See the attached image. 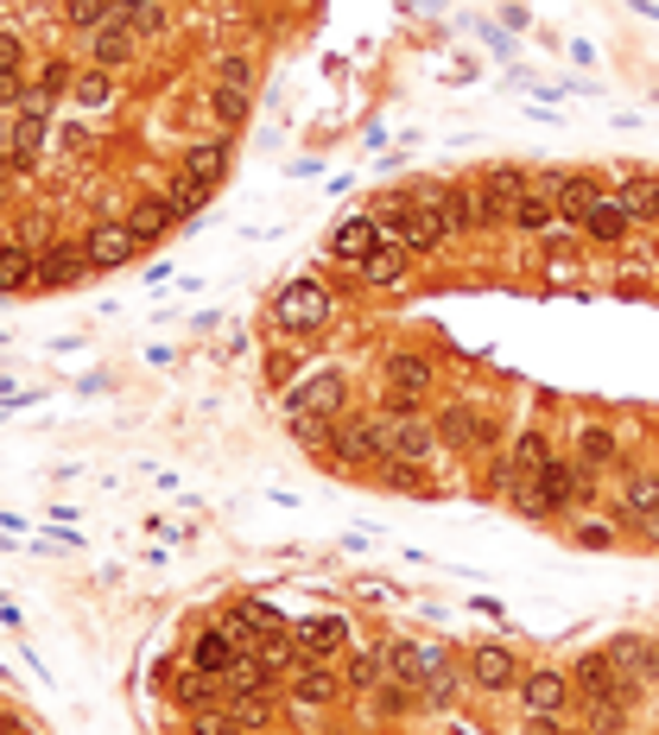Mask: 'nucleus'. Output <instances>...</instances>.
I'll return each mask as SVG.
<instances>
[{
    "instance_id": "obj_1",
    "label": "nucleus",
    "mask_w": 659,
    "mask_h": 735,
    "mask_svg": "<svg viewBox=\"0 0 659 735\" xmlns=\"http://www.w3.org/2000/svg\"><path fill=\"white\" fill-rule=\"evenodd\" d=\"M330 457H343V463H381V457H394V419H381V412H349V419H336Z\"/></svg>"
},
{
    "instance_id": "obj_2",
    "label": "nucleus",
    "mask_w": 659,
    "mask_h": 735,
    "mask_svg": "<svg viewBox=\"0 0 659 735\" xmlns=\"http://www.w3.org/2000/svg\"><path fill=\"white\" fill-rule=\"evenodd\" d=\"M526 190H533V178H526L520 165H495V172L482 178V190H476V228H501V222H513V210H520Z\"/></svg>"
},
{
    "instance_id": "obj_3",
    "label": "nucleus",
    "mask_w": 659,
    "mask_h": 735,
    "mask_svg": "<svg viewBox=\"0 0 659 735\" xmlns=\"http://www.w3.org/2000/svg\"><path fill=\"white\" fill-rule=\"evenodd\" d=\"M425 394H432V362L425 356H394L387 362V406L406 419V412L425 406Z\"/></svg>"
},
{
    "instance_id": "obj_4",
    "label": "nucleus",
    "mask_w": 659,
    "mask_h": 735,
    "mask_svg": "<svg viewBox=\"0 0 659 735\" xmlns=\"http://www.w3.org/2000/svg\"><path fill=\"white\" fill-rule=\"evenodd\" d=\"M533 190H546L551 203H558V222H571V228H584V216L602 203V184L577 178V172H564V178H539Z\"/></svg>"
},
{
    "instance_id": "obj_5",
    "label": "nucleus",
    "mask_w": 659,
    "mask_h": 735,
    "mask_svg": "<svg viewBox=\"0 0 659 735\" xmlns=\"http://www.w3.org/2000/svg\"><path fill=\"white\" fill-rule=\"evenodd\" d=\"M273 311H279V324H286V331H318V324L330 317V292L318 286V279H293V286L279 292V304H273Z\"/></svg>"
},
{
    "instance_id": "obj_6",
    "label": "nucleus",
    "mask_w": 659,
    "mask_h": 735,
    "mask_svg": "<svg viewBox=\"0 0 659 735\" xmlns=\"http://www.w3.org/2000/svg\"><path fill=\"white\" fill-rule=\"evenodd\" d=\"M83 254H89V266H127V260L140 254V235L127 222H96L89 241H83Z\"/></svg>"
},
{
    "instance_id": "obj_7",
    "label": "nucleus",
    "mask_w": 659,
    "mask_h": 735,
    "mask_svg": "<svg viewBox=\"0 0 659 735\" xmlns=\"http://www.w3.org/2000/svg\"><path fill=\"white\" fill-rule=\"evenodd\" d=\"M293 640L311 653V660H330V653L349 647V622H343V615H304V622L293 627Z\"/></svg>"
},
{
    "instance_id": "obj_8",
    "label": "nucleus",
    "mask_w": 659,
    "mask_h": 735,
    "mask_svg": "<svg viewBox=\"0 0 659 735\" xmlns=\"http://www.w3.org/2000/svg\"><path fill=\"white\" fill-rule=\"evenodd\" d=\"M539 488H546L551 514H558V508H571L577 495H589V470L584 463H558V457H551L546 470H539Z\"/></svg>"
},
{
    "instance_id": "obj_9",
    "label": "nucleus",
    "mask_w": 659,
    "mask_h": 735,
    "mask_svg": "<svg viewBox=\"0 0 659 735\" xmlns=\"http://www.w3.org/2000/svg\"><path fill=\"white\" fill-rule=\"evenodd\" d=\"M293 698L304 703V710H324V703L343 698V672H330V660H311V665L293 678Z\"/></svg>"
},
{
    "instance_id": "obj_10",
    "label": "nucleus",
    "mask_w": 659,
    "mask_h": 735,
    "mask_svg": "<svg viewBox=\"0 0 659 735\" xmlns=\"http://www.w3.org/2000/svg\"><path fill=\"white\" fill-rule=\"evenodd\" d=\"M432 444H438V419H419V412L394 419V457H400V463H425Z\"/></svg>"
},
{
    "instance_id": "obj_11",
    "label": "nucleus",
    "mask_w": 659,
    "mask_h": 735,
    "mask_svg": "<svg viewBox=\"0 0 659 735\" xmlns=\"http://www.w3.org/2000/svg\"><path fill=\"white\" fill-rule=\"evenodd\" d=\"M571 698V685L558 678V672H526L520 678V703H526V717H558Z\"/></svg>"
},
{
    "instance_id": "obj_12",
    "label": "nucleus",
    "mask_w": 659,
    "mask_h": 735,
    "mask_svg": "<svg viewBox=\"0 0 659 735\" xmlns=\"http://www.w3.org/2000/svg\"><path fill=\"white\" fill-rule=\"evenodd\" d=\"M438 438L457 444V450H476V444L495 438V425L482 412H470V406H450V412H438Z\"/></svg>"
},
{
    "instance_id": "obj_13",
    "label": "nucleus",
    "mask_w": 659,
    "mask_h": 735,
    "mask_svg": "<svg viewBox=\"0 0 659 735\" xmlns=\"http://www.w3.org/2000/svg\"><path fill=\"white\" fill-rule=\"evenodd\" d=\"M513 678H520V665H513L508 647H476V653H470V685H482V692H508Z\"/></svg>"
},
{
    "instance_id": "obj_14",
    "label": "nucleus",
    "mask_w": 659,
    "mask_h": 735,
    "mask_svg": "<svg viewBox=\"0 0 659 735\" xmlns=\"http://www.w3.org/2000/svg\"><path fill=\"white\" fill-rule=\"evenodd\" d=\"M425 197L438 203V216H444V228H450V235L476 228V190H463V184H432Z\"/></svg>"
},
{
    "instance_id": "obj_15",
    "label": "nucleus",
    "mask_w": 659,
    "mask_h": 735,
    "mask_svg": "<svg viewBox=\"0 0 659 735\" xmlns=\"http://www.w3.org/2000/svg\"><path fill=\"white\" fill-rule=\"evenodd\" d=\"M26 286H38V254L26 241H7V248H0V298L26 292Z\"/></svg>"
},
{
    "instance_id": "obj_16",
    "label": "nucleus",
    "mask_w": 659,
    "mask_h": 735,
    "mask_svg": "<svg viewBox=\"0 0 659 735\" xmlns=\"http://www.w3.org/2000/svg\"><path fill=\"white\" fill-rule=\"evenodd\" d=\"M381 248V222L374 216H356V222H343L336 235H330V254L336 260H368Z\"/></svg>"
},
{
    "instance_id": "obj_17",
    "label": "nucleus",
    "mask_w": 659,
    "mask_h": 735,
    "mask_svg": "<svg viewBox=\"0 0 659 735\" xmlns=\"http://www.w3.org/2000/svg\"><path fill=\"white\" fill-rule=\"evenodd\" d=\"M336 406H343V374L324 368L318 381H304L293 400H286V412H336Z\"/></svg>"
},
{
    "instance_id": "obj_18",
    "label": "nucleus",
    "mask_w": 659,
    "mask_h": 735,
    "mask_svg": "<svg viewBox=\"0 0 659 735\" xmlns=\"http://www.w3.org/2000/svg\"><path fill=\"white\" fill-rule=\"evenodd\" d=\"M178 172H190L197 184H210V190H216V184L228 178V140H203V147H190Z\"/></svg>"
},
{
    "instance_id": "obj_19",
    "label": "nucleus",
    "mask_w": 659,
    "mask_h": 735,
    "mask_svg": "<svg viewBox=\"0 0 659 735\" xmlns=\"http://www.w3.org/2000/svg\"><path fill=\"white\" fill-rule=\"evenodd\" d=\"M602 653L622 665L627 678H634V665H641V678H659V647H654V640H641V634H622V640H609Z\"/></svg>"
},
{
    "instance_id": "obj_20",
    "label": "nucleus",
    "mask_w": 659,
    "mask_h": 735,
    "mask_svg": "<svg viewBox=\"0 0 659 735\" xmlns=\"http://www.w3.org/2000/svg\"><path fill=\"white\" fill-rule=\"evenodd\" d=\"M89 273V254H76V248H45L38 254V286H76Z\"/></svg>"
},
{
    "instance_id": "obj_21",
    "label": "nucleus",
    "mask_w": 659,
    "mask_h": 735,
    "mask_svg": "<svg viewBox=\"0 0 659 735\" xmlns=\"http://www.w3.org/2000/svg\"><path fill=\"white\" fill-rule=\"evenodd\" d=\"M406 266H412V254H406L400 241H381V248L362 260V279H368V286H400Z\"/></svg>"
},
{
    "instance_id": "obj_22",
    "label": "nucleus",
    "mask_w": 659,
    "mask_h": 735,
    "mask_svg": "<svg viewBox=\"0 0 659 735\" xmlns=\"http://www.w3.org/2000/svg\"><path fill=\"white\" fill-rule=\"evenodd\" d=\"M235 665H241V647H235V640H228L222 627H210V634L197 640V672H210V678H228Z\"/></svg>"
},
{
    "instance_id": "obj_23",
    "label": "nucleus",
    "mask_w": 659,
    "mask_h": 735,
    "mask_svg": "<svg viewBox=\"0 0 659 735\" xmlns=\"http://www.w3.org/2000/svg\"><path fill=\"white\" fill-rule=\"evenodd\" d=\"M627 228H634V216L622 210V197H602V203L584 216V235H589V241H622Z\"/></svg>"
},
{
    "instance_id": "obj_24",
    "label": "nucleus",
    "mask_w": 659,
    "mask_h": 735,
    "mask_svg": "<svg viewBox=\"0 0 659 735\" xmlns=\"http://www.w3.org/2000/svg\"><path fill=\"white\" fill-rule=\"evenodd\" d=\"M127 58H134V26H121L109 13V26H96V64L114 71V64H127Z\"/></svg>"
},
{
    "instance_id": "obj_25",
    "label": "nucleus",
    "mask_w": 659,
    "mask_h": 735,
    "mask_svg": "<svg viewBox=\"0 0 659 735\" xmlns=\"http://www.w3.org/2000/svg\"><path fill=\"white\" fill-rule=\"evenodd\" d=\"M172 216H178V210H172L165 197H147V203H134V210H127V228H134L140 241H159V235L172 228Z\"/></svg>"
},
{
    "instance_id": "obj_26",
    "label": "nucleus",
    "mask_w": 659,
    "mask_h": 735,
    "mask_svg": "<svg viewBox=\"0 0 659 735\" xmlns=\"http://www.w3.org/2000/svg\"><path fill=\"white\" fill-rule=\"evenodd\" d=\"M216 685H222V678H210V672H197V665H190V672H178V678H172V698H178L184 710H210Z\"/></svg>"
},
{
    "instance_id": "obj_27",
    "label": "nucleus",
    "mask_w": 659,
    "mask_h": 735,
    "mask_svg": "<svg viewBox=\"0 0 659 735\" xmlns=\"http://www.w3.org/2000/svg\"><path fill=\"white\" fill-rule=\"evenodd\" d=\"M551 222H558V203H551L546 190H526V197H520V210H513V228H526V235H546Z\"/></svg>"
},
{
    "instance_id": "obj_28",
    "label": "nucleus",
    "mask_w": 659,
    "mask_h": 735,
    "mask_svg": "<svg viewBox=\"0 0 659 735\" xmlns=\"http://www.w3.org/2000/svg\"><path fill=\"white\" fill-rule=\"evenodd\" d=\"M109 13L121 26H134V33H165V7L159 0H114Z\"/></svg>"
},
{
    "instance_id": "obj_29",
    "label": "nucleus",
    "mask_w": 659,
    "mask_h": 735,
    "mask_svg": "<svg viewBox=\"0 0 659 735\" xmlns=\"http://www.w3.org/2000/svg\"><path fill=\"white\" fill-rule=\"evenodd\" d=\"M513 476H539V470H546L551 463V444L539 438V432H520V438H513Z\"/></svg>"
},
{
    "instance_id": "obj_30",
    "label": "nucleus",
    "mask_w": 659,
    "mask_h": 735,
    "mask_svg": "<svg viewBox=\"0 0 659 735\" xmlns=\"http://www.w3.org/2000/svg\"><path fill=\"white\" fill-rule=\"evenodd\" d=\"M622 210H627L634 222H659V184H654V178H634V184L622 190Z\"/></svg>"
},
{
    "instance_id": "obj_31",
    "label": "nucleus",
    "mask_w": 659,
    "mask_h": 735,
    "mask_svg": "<svg viewBox=\"0 0 659 735\" xmlns=\"http://www.w3.org/2000/svg\"><path fill=\"white\" fill-rule=\"evenodd\" d=\"M165 203H172L178 216H197V210L210 203V184H197L190 172H178V178H172V190H165Z\"/></svg>"
},
{
    "instance_id": "obj_32",
    "label": "nucleus",
    "mask_w": 659,
    "mask_h": 735,
    "mask_svg": "<svg viewBox=\"0 0 659 735\" xmlns=\"http://www.w3.org/2000/svg\"><path fill=\"white\" fill-rule=\"evenodd\" d=\"M584 723L589 735H627L634 723H627V703H584Z\"/></svg>"
},
{
    "instance_id": "obj_33",
    "label": "nucleus",
    "mask_w": 659,
    "mask_h": 735,
    "mask_svg": "<svg viewBox=\"0 0 659 735\" xmlns=\"http://www.w3.org/2000/svg\"><path fill=\"white\" fill-rule=\"evenodd\" d=\"M381 476L394 482V488H400V495H438V488H432V482L419 476V463H400V457H381Z\"/></svg>"
},
{
    "instance_id": "obj_34",
    "label": "nucleus",
    "mask_w": 659,
    "mask_h": 735,
    "mask_svg": "<svg viewBox=\"0 0 659 735\" xmlns=\"http://www.w3.org/2000/svg\"><path fill=\"white\" fill-rule=\"evenodd\" d=\"M577 463H584V470H596V463H616V438H609L602 425L577 432Z\"/></svg>"
},
{
    "instance_id": "obj_35",
    "label": "nucleus",
    "mask_w": 659,
    "mask_h": 735,
    "mask_svg": "<svg viewBox=\"0 0 659 735\" xmlns=\"http://www.w3.org/2000/svg\"><path fill=\"white\" fill-rule=\"evenodd\" d=\"M241 730H260L266 723V692H228V703H222Z\"/></svg>"
},
{
    "instance_id": "obj_36",
    "label": "nucleus",
    "mask_w": 659,
    "mask_h": 735,
    "mask_svg": "<svg viewBox=\"0 0 659 735\" xmlns=\"http://www.w3.org/2000/svg\"><path fill=\"white\" fill-rule=\"evenodd\" d=\"M210 121H222V127L235 134V127L248 121V96H241V89H216V96H210Z\"/></svg>"
},
{
    "instance_id": "obj_37",
    "label": "nucleus",
    "mask_w": 659,
    "mask_h": 735,
    "mask_svg": "<svg viewBox=\"0 0 659 735\" xmlns=\"http://www.w3.org/2000/svg\"><path fill=\"white\" fill-rule=\"evenodd\" d=\"M381 678H387V660H381V653H356L349 672H343V685H356V692H374Z\"/></svg>"
},
{
    "instance_id": "obj_38",
    "label": "nucleus",
    "mask_w": 659,
    "mask_h": 735,
    "mask_svg": "<svg viewBox=\"0 0 659 735\" xmlns=\"http://www.w3.org/2000/svg\"><path fill=\"white\" fill-rule=\"evenodd\" d=\"M64 20L83 26V33H89V26H109V0H64Z\"/></svg>"
},
{
    "instance_id": "obj_39",
    "label": "nucleus",
    "mask_w": 659,
    "mask_h": 735,
    "mask_svg": "<svg viewBox=\"0 0 659 735\" xmlns=\"http://www.w3.org/2000/svg\"><path fill=\"white\" fill-rule=\"evenodd\" d=\"M109 96H114L109 71H89V76H76V102H83V109H102Z\"/></svg>"
},
{
    "instance_id": "obj_40",
    "label": "nucleus",
    "mask_w": 659,
    "mask_h": 735,
    "mask_svg": "<svg viewBox=\"0 0 659 735\" xmlns=\"http://www.w3.org/2000/svg\"><path fill=\"white\" fill-rule=\"evenodd\" d=\"M190 735H241V723H235L228 710H216V703H210V710H197V717H190Z\"/></svg>"
},
{
    "instance_id": "obj_41",
    "label": "nucleus",
    "mask_w": 659,
    "mask_h": 735,
    "mask_svg": "<svg viewBox=\"0 0 659 735\" xmlns=\"http://www.w3.org/2000/svg\"><path fill=\"white\" fill-rule=\"evenodd\" d=\"M654 508H659V482L654 476H634V482H627V514L641 520V514H654Z\"/></svg>"
},
{
    "instance_id": "obj_42",
    "label": "nucleus",
    "mask_w": 659,
    "mask_h": 735,
    "mask_svg": "<svg viewBox=\"0 0 659 735\" xmlns=\"http://www.w3.org/2000/svg\"><path fill=\"white\" fill-rule=\"evenodd\" d=\"M38 140H45V114H20V127H13V152H20V159H33Z\"/></svg>"
},
{
    "instance_id": "obj_43",
    "label": "nucleus",
    "mask_w": 659,
    "mask_h": 735,
    "mask_svg": "<svg viewBox=\"0 0 659 735\" xmlns=\"http://www.w3.org/2000/svg\"><path fill=\"white\" fill-rule=\"evenodd\" d=\"M248 83H254V64L248 58H222V89H241L248 96Z\"/></svg>"
},
{
    "instance_id": "obj_44",
    "label": "nucleus",
    "mask_w": 659,
    "mask_h": 735,
    "mask_svg": "<svg viewBox=\"0 0 659 735\" xmlns=\"http://www.w3.org/2000/svg\"><path fill=\"white\" fill-rule=\"evenodd\" d=\"M20 58H26V45L13 33H0V71H20Z\"/></svg>"
},
{
    "instance_id": "obj_45",
    "label": "nucleus",
    "mask_w": 659,
    "mask_h": 735,
    "mask_svg": "<svg viewBox=\"0 0 659 735\" xmlns=\"http://www.w3.org/2000/svg\"><path fill=\"white\" fill-rule=\"evenodd\" d=\"M577 539H584V546H596V551H602V546H616V533H609V526H584Z\"/></svg>"
},
{
    "instance_id": "obj_46",
    "label": "nucleus",
    "mask_w": 659,
    "mask_h": 735,
    "mask_svg": "<svg viewBox=\"0 0 659 735\" xmlns=\"http://www.w3.org/2000/svg\"><path fill=\"white\" fill-rule=\"evenodd\" d=\"M20 96V71H0V102H13Z\"/></svg>"
},
{
    "instance_id": "obj_47",
    "label": "nucleus",
    "mask_w": 659,
    "mask_h": 735,
    "mask_svg": "<svg viewBox=\"0 0 659 735\" xmlns=\"http://www.w3.org/2000/svg\"><path fill=\"white\" fill-rule=\"evenodd\" d=\"M526 735H558V723L551 717H526Z\"/></svg>"
}]
</instances>
